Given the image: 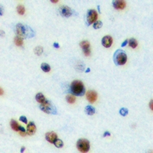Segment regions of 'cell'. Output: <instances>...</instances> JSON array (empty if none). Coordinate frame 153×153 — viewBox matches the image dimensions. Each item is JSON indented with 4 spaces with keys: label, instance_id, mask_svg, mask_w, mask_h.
Returning <instances> with one entry per match:
<instances>
[{
    "label": "cell",
    "instance_id": "cell-15",
    "mask_svg": "<svg viewBox=\"0 0 153 153\" xmlns=\"http://www.w3.org/2000/svg\"><path fill=\"white\" fill-rule=\"evenodd\" d=\"M85 112H86L87 115L92 116L95 113V109L92 106H87L86 108H85Z\"/></svg>",
    "mask_w": 153,
    "mask_h": 153
},
{
    "label": "cell",
    "instance_id": "cell-18",
    "mask_svg": "<svg viewBox=\"0 0 153 153\" xmlns=\"http://www.w3.org/2000/svg\"><path fill=\"white\" fill-rule=\"evenodd\" d=\"M129 45H130V46L131 47H132V48H135V47H137L138 45V42H137V41L135 40V38H131L130 39V41H129Z\"/></svg>",
    "mask_w": 153,
    "mask_h": 153
},
{
    "label": "cell",
    "instance_id": "cell-17",
    "mask_svg": "<svg viewBox=\"0 0 153 153\" xmlns=\"http://www.w3.org/2000/svg\"><path fill=\"white\" fill-rule=\"evenodd\" d=\"M15 44L17 46H22L23 45V38L19 36H16L14 38Z\"/></svg>",
    "mask_w": 153,
    "mask_h": 153
},
{
    "label": "cell",
    "instance_id": "cell-7",
    "mask_svg": "<svg viewBox=\"0 0 153 153\" xmlns=\"http://www.w3.org/2000/svg\"><path fill=\"white\" fill-rule=\"evenodd\" d=\"M59 12L64 17H70V15H72L73 11L68 6H61L59 9Z\"/></svg>",
    "mask_w": 153,
    "mask_h": 153
},
{
    "label": "cell",
    "instance_id": "cell-32",
    "mask_svg": "<svg viewBox=\"0 0 153 153\" xmlns=\"http://www.w3.org/2000/svg\"><path fill=\"white\" fill-rule=\"evenodd\" d=\"M152 103H153V101L151 100L150 101V104H149V106H150V108H151V110H153V106H152Z\"/></svg>",
    "mask_w": 153,
    "mask_h": 153
},
{
    "label": "cell",
    "instance_id": "cell-4",
    "mask_svg": "<svg viewBox=\"0 0 153 153\" xmlns=\"http://www.w3.org/2000/svg\"><path fill=\"white\" fill-rule=\"evenodd\" d=\"M40 109L43 112L48 114H57V109L55 106L49 100H45V103H42Z\"/></svg>",
    "mask_w": 153,
    "mask_h": 153
},
{
    "label": "cell",
    "instance_id": "cell-2",
    "mask_svg": "<svg viewBox=\"0 0 153 153\" xmlns=\"http://www.w3.org/2000/svg\"><path fill=\"white\" fill-rule=\"evenodd\" d=\"M70 90L72 93L76 96H83L85 93V88L83 83L80 80H74L70 85Z\"/></svg>",
    "mask_w": 153,
    "mask_h": 153
},
{
    "label": "cell",
    "instance_id": "cell-28",
    "mask_svg": "<svg viewBox=\"0 0 153 153\" xmlns=\"http://www.w3.org/2000/svg\"><path fill=\"white\" fill-rule=\"evenodd\" d=\"M127 43H128V40H125V41H124V42L122 43V47H125V45H127Z\"/></svg>",
    "mask_w": 153,
    "mask_h": 153
},
{
    "label": "cell",
    "instance_id": "cell-36",
    "mask_svg": "<svg viewBox=\"0 0 153 153\" xmlns=\"http://www.w3.org/2000/svg\"><path fill=\"white\" fill-rule=\"evenodd\" d=\"M89 71H90V68H88V69H87V70H86V72L87 73V72H89Z\"/></svg>",
    "mask_w": 153,
    "mask_h": 153
},
{
    "label": "cell",
    "instance_id": "cell-33",
    "mask_svg": "<svg viewBox=\"0 0 153 153\" xmlns=\"http://www.w3.org/2000/svg\"><path fill=\"white\" fill-rule=\"evenodd\" d=\"M51 2L52 3H57V2H58V1H57V0H51Z\"/></svg>",
    "mask_w": 153,
    "mask_h": 153
},
{
    "label": "cell",
    "instance_id": "cell-9",
    "mask_svg": "<svg viewBox=\"0 0 153 153\" xmlns=\"http://www.w3.org/2000/svg\"><path fill=\"white\" fill-rule=\"evenodd\" d=\"M112 43H113V38L111 36H104L102 39V45L105 47H110L112 45Z\"/></svg>",
    "mask_w": 153,
    "mask_h": 153
},
{
    "label": "cell",
    "instance_id": "cell-10",
    "mask_svg": "<svg viewBox=\"0 0 153 153\" xmlns=\"http://www.w3.org/2000/svg\"><path fill=\"white\" fill-rule=\"evenodd\" d=\"M45 138L47 141L51 143H54V141L57 139V135L55 132H47L45 135Z\"/></svg>",
    "mask_w": 153,
    "mask_h": 153
},
{
    "label": "cell",
    "instance_id": "cell-23",
    "mask_svg": "<svg viewBox=\"0 0 153 153\" xmlns=\"http://www.w3.org/2000/svg\"><path fill=\"white\" fill-rule=\"evenodd\" d=\"M103 26V22L100 21H97L93 24V28L95 29H99Z\"/></svg>",
    "mask_w": 153,
    "mask_h": 153
},
{
    "label": "cell",
    "instance_id": "cell-29",
    "mask_svg": "<svg viewBox=\"0 0 153 153\" xmlns=\"http://www.w3.org/2000/svg\"><path fill=\"white\" fill-rule=\"evenodd\" d=\"M19 132H25V130L24 129V127H22V126H21V125H20V126H19Z\"/></svg>",
    "mask_w": 153,
    "mask_h": 153
},
{
    "label": "cell",
    "instance_id": "cell-11",
    "mask_svg": "<svg viewBox=\"0 0 153 153\" xmlns=\"http://www.w3.org/2000/svg\"><path fill=\"white\" fill-rule=\"evenodd\" d=\"M113 5L116 9H123L125 7V2L122 0H116L113 2Z\"/></svg>",
    "mask_w": 153,
    "mask_h": 153
},
{
    "label": "cell",
    "instance_id": "cell-35",
    "mask_svg": "<svg viewBox=\"0 0 153 153\" xmlns=\"http://www.w3.org/2000/svg\"><path fill=\"white\" fill-rule=\"evenodd\" d=\"M97 8H98V10H99V12L100 13V5H98V6H97Z\"/></svg>",
    "mask_w": 153,
    "mask_h": 153
},
{
    "label": "cell",
    "instance_id": "cell-16",
    "mask_svg": "<svg viewBox=\"0 0 153 153\" xmlns=\"http://www.w3.org/2000/svg\"><path fill=\"white\" fill-rule=\"evenodd\" d=\"M80 46L83 51L90 49V43H89V42H87V41H83V42H81L80 43Z\"/></svg>",
    "mask_w": 153,
    "mask_h": 153
},
{
    "label": "cell",
    "instance_id": "cell-12",
    "mask_svg": "<svg viewBox=\"0 0 153 153\" xmlns=\"http://www.w3.org/2000/svg\"><path fill=\"white\" fill-rule=\"evenodd\" d=\"M35 131H36L35 124L33 122H30L28 125H27V132H28V134L30 135H34L35 133Z\"/></svg>",
    "mask_w": 153,
    "mask_h": 153
},
{
    "label": "cell",
    "instance_id": "cell-5",
    "mask_svg": "<svg viewBox=\"0 0 153 153\" xmlns=\"http://www.w3.org/2000/svg\"><path fill=\"white\" fill-rule=\"evenodd\" d=\"M77 147L81 152H87L90 150V142L85 139H79L77 142Z\"/></svg>",
    "mask_w": 153,
    "mask_h": 153
},
{
    "label": "cell",
    "instance_id": "cell-6",
    "mask_svg": "<svg viewBox=\"0 0 153 153\" xmlns=\"http://www.w3.org/2000/svg\"><path fill=\"white\" fill-rule=\"evenodd\" d=\"M97 12L93 9H90L87 13V25H90L97 19Z\"/></svg>",
    "mask_w": 153,
    "mask_h": 153
},
{
    "label": "cell",
    "instance_id": "cell-31",
    "mask_svg": "<svg viewBox=\"0 0 153 153\" xmlns=\"http://www.w3.org/2000/svg\"><path fill=\"white\" fill-rule=\"evenodd\" d=\"M53 45H54V47H56V48H58V47H60V46H59V44H57V42H54Z\"/></svg>",
    "mask_w": 153,
    "mask_h": 153
},
{
    "label": "cell",
    "instance_id": "cell-1",
    "mask_svg": "<svg viewBox=\"0 0 153 153\" xmlns=\"http://www.w3.org/2000/svg\"><path fill=\"white\" fill-rule=\"evenodd\" d=\"M17 36L21 37L22 38H29L35 36V33L30 27L23 24H18L15 27Z\"/></svg>",
    "mask_w": 153,
    "mask_h": 153
},
{
    "label": "cell",
    "instance_id": "cell-13",
    "mask_svg": "<svg viewBox=\"0 0 153 153\" xmlns=\"http://www.w3.org/2000/svg\"><path fill=\"white\" fill-rule=\"evenodd\" d=\"M35 99L37 100V102H38V103H45V96L42 93H37L36 95V97H35Z\"/></svg>",
    "mask_w": 153,
    "mask_h": 153
},
{
    "label": "cell",
    "instance_id": "cell-21",
    "mask_svg": "<svg viewBox=\"0 0 153 153\" xmlns=\"http://www.w3.org/2000/svg\"><path fill=\"white\" fill-rule=\"evenodd\" d=\"M66 100L67 101V103H74L75 102V97L73 95H67L66 97Z\"/></svg>",
    "mask_w": 153,
    "mask_h": 153
},
{
    "label": "cell",
    "instance_id": "cell-30",
    "mask_svg": "<svg viewBox=\"0 0 153 153\" xmlns=\"http://www.w3.org/2000/svg\"><path fill=\"white\" fill-rule=\"evenodd\" d=\"M107 135H108V136H110V133L109 132H105V133L103 134V137H106V136H107Z\"/></svg>",
    "mask_w": 153,
    "mask_h": 153
},
{
    "label": "cell",
    "instance_id": "cell-3",
    "mask_svg": "<svg viewBox=\"0 0 153 153\" xmlns=\"http://www.w3.org/2000/svg\"><path fill=\"white\" fill-rule=\"evenodd\" d=\"M113 60L116 65H123L127 61V55L124 51L118 49L113 55Z\"/></svg>",
    "mask_w": 153,
    "mask_h": 153
},
{
    "label": "cell",
    "instance_id": "cell-20",
    "mask_svg": "<svg viewBox=\"0 0 153 153\" xmlns=\"http://www.w3.org/2000/svg\"><path fill=\"white\" fill-rule=\"evenodd\" d=\"M17 12H18L19 15H24L25 12V9L23 5H18V7H17Z\"/></svg>",
    "mask_w": 153,
    "mask_h": 153
},
{
    "label": "cell",
    "instance_id": "cell-34",
    "mask_svg": "<svg viewBox=\"0 0 153 153\" xmlns=\"http://www.w3.org/2000/svg\"><path fill=\"white\" fill-rule=\"evenodd\" d=\"M25 147H22V148H21V152H24V150H25Z\"/></svg>",
    "mask_w": 153,
    "mask_h": 153
},
{
    "label": "cell",
    "instance_id": "cell-22",
    "mask_svg": "<svg viewBox=\"0 0 153 153\" xmlns=\"http://www.w3.org/2000/svg\"><path fill=\"white\" fill-rule=\"evenodd\" d=\"M54 145H55L57 148H61V147H63V145H64L63 142L61 141L60 139H57L56 140L54 141Z\"/></svg>",
    "mask_w": 153,
    "mask_h": 153
},
{
    "label": "cell",
    "instance_id": "cell-25",
    "mask_svg": "<svg viewBox=\"0 0 153 153\" xmlns=\"http://www.w3.org/2000/svg\"><path fill=\"white\" fill-rule=\"evenodd\" d=\"M120 113L122 116H125L128 114V109L126 108H121L120 110Z\"/></svg>",
    "mask_w": 153,
    "mask_h": 153
},
{
    "label": "cell",
    "instance_id": "cell-8",
    "mask_svg": "<svg viewBox=\"0 0 153 153\" xmlns=\"http://www.w3.org/2000/svg\"><path fill=\"white\" fill-rule=\"evenodd\" d=\"M86 96H87V99L88 100V101L90 102V103H94L97 99V92H95L93 90H89L87 93Z\"/></svg>",
    "mask_w": 153,
    "mask_h": 153
},
{
    "label": "cell",
    "instance_id": "cell-14",
    "mask_svg": "<svg viewBox=\"0 0 153 153\" xmlns=\"http://www.w3.org/2000/svg\"><path fill=\"white\" fill-rule=\"evenodd\" d=\"M10 125H11V127L14 131H19V126H20V125L18 124V122H17L15 120H12L11 122H10Z\"/></svg>",
    "mask_w": 153,
    "mask_h": 153
},
{
    "label": "cell",
    "instance_id": "cell-19",
    "mask_svg": "<svg viewBox=\"0 0 153 153\" xmlns=\"http://www.w3.org/2000/svg\"><path fill=\"white\" fill-rule=\"evenodd\" d=\"M41 68L44 71V72H49L51 70V67L49 66V64H47L46 63H43L41 65Z\"/></svg>",
    "mask_w": 153,
    "mask_h": 153
},
{
    "label": "cell",
    "instance_id": "cell-24",
    "mask_svg": "<svg viewBox=\"0 0 153 153\" xmlns=\"http://www.w3.org/2000/svg\"><path fill=\"white\" fill-rule=\"evenodd\" d=\"M35 54H37V55H41V54H42V52H43V48L42 47H40V46L37 47L35 49Z\"/></svg>",
    "mask_w": 153,
    "mask_h": 153
},
{
    "label": "cell",
    "instance_id": "cell-26",
    "mask_svg": "<svg viewBox=\"0 0 153 153\" xmlns=\"http://www.w3.org/2000/svg\"><path fill=\"white\" fill-rule=\"evenodd\" d=\"M19 120L22 121L24 123H25V124H27V122H28V121H27V118L25 116H20Z\"/></svg>",
    "mask_w": 153,
    "mask_h": 153
},
{
    "label": "cell",
    "instance_id": "cell-27",
    "mask_svg": "<svg viewBox=\"0 0 153 153\" xmlns=\"http://www.w3.org/2000/svg\"><path fill=\"white\" fill-rule=\"evenodd\" d=\"M83 53H84V54H85L86 56H89L90 54V49L84 50V51H83Z\"/></svg>",
    "mask_w": 153,
    "mask_h": 153
}]
</instances>
